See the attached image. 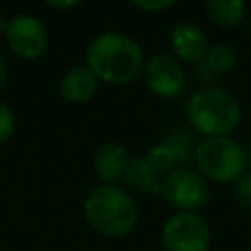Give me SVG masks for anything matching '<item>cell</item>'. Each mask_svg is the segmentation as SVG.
I'll use <instances>...</instances> for the list:
<instances>
[{"label": "cell", "mask_w": 251, "mask_h": 251, "mask_svg": "<svg viewBox=\"0 0 251 251\" xmlns=\"http://www.w3.org/2000/svg\"><path fill=\"white\" fill-rule=\"evenodd\" d=\"M84 63L100 82L124 86L143 75L145 55L133 37L120 31H104L88 43Z\"/></svg>", "instance_id": "1"}, {"label": "cell", "mask_w": 251, "mask_h": 251, "mask_svg": "<svg viewBox=\"0 0 251 251\" xmlns=\"http://www.w3.org/2000/svg\"><path fill=\"white\" fill-rule=\"evenodd\" d=\"M88 226L104 237H124L131 233L139 220V210L127 188L120 184L94 186L82 204Z\"/></svg>", "instance_id": "2"}, {"label": "cell", "mask_w": 251, "mask_h": 251, "mask_svg": "<svg viewBox=\"0 0 251 251\" xmlns=\"http://www.w3.org/2000/svg\"><path fill=\"white\" fill-rule=\"evenodd\" d=\"M243 112L237 98L220 86L198 88L186 104L188 124L206 137L229 135L241 124Z\"/></svg>", "instance_id": "3"}, {"label": "cell", "mask_w": 251, "mask_h": 251, "mask_svg": "<svg viewBox=\"0 0 251 251\" xmlns=\"http://www.w3.org/2000/svg\"><path fill=\"white\" fill-rule=\"evenodd\" d=\"M196 171L214 182H235L245 175L247 151L231 135L204 137L194 149Z\"/></svg>", "instance_id": "4"}, {"label": "cell", "mask_w": 251, "mask_h": 251, "mask_svg": "<svg viewBox=\"0 0 251 251\" xmlns=\"http://www.w3.org/2000/svg\"><path fill=\"white\" fill-rule=\"evenodd\" d=\"M176 212H198L210 200L208 180L192 169L176 167L165 175L157 190Z\"/></svg>", "instance_id": "5"}, {"label": "cell", "mask_w": 251, "mask_h": 251, "mask_svg": "<svg viewBox=\"0 0 251 251\" xmlns=\"http://www.w3.org/2000/svg\"><path fill=\"white\" fill-rule=\"evenodd\" d=\"M165 251H208L212 229L198 212H175L161 229Z\"/></svg>", "instance_id": "6"}, {"label": "cell", "mask_w": 251, "mask_h": 251, "mask_svg": "<svg viewBox=\"0 0 251 251\" xmlns=\"http://www.w3.org/2000/svg\"><path fill=\"white\" fill-rule=\"evenodd\" d=\"M4 37L8 47L22 59H37L49 47V33L43 22H39L31 14L12 16L8 20Z\"/></svg>", "instance_id": "7"}, {"label": "cell", "mask_w": 251, "mask_h": 251, "mask_svg": "<svg viewBox=\"0 0 251 251\" xmlns=\"http://www.w3.org/2000/svg\"><path fill=\"white\" fill-rule=\"evenodd\" d=\"M143 80L149 92H153L155 96L173 98L182 92L186 84V73L176 57L169 53H159L153 55L149 61H145Z\"/></svg>", "instance_id": "8"}, {"label": "cell", "mask_w": 251, "mask_h": 251, "mask_svg": "<svg viewBox=\"0 0 251 251\" xmlns=\"http://www.w3.org/2000/svg\"><path fill=\"white\" fill-rule=\"evenodd\" d=\"M171 49L173 57L180 63H200L208 53V37L204 29L192 22H178L171 29Z\"/></svg>", "instance_id": "9"}, {"label": "cell", "mask_w": 251, "mask_h": 251, "mask_svg": "<svg viewBox=\"0 0 251 251\" xmlns=\"http://www.w3.org/2000/svg\"><path fill=\"white\" fill-rule=\"evenodd\" d=\"M129 161H131V155L126 149V145L118 141H106L94 153L92 167L98 178L102 180V184H116L118 180L124 178Z\"/></svg>", "instance_id": "10"}, {"label": "cell", "mask_w": 251, "mask_h": 251, "mask_svg": "<svg viewBox=\"0 0 251 251\" xmlns=\"http://www.w3.org/2000/svg\"><path fill=\"white\" fill-rule=\"evenodd\" d=\"M98 84L100 80L94 76V73L86 65H76V67H71L61 76L59 92L71 104H84L96 96Z\"/></svg>", "instance_id": "11"}, {"label": "cell", "mask_w": 251, "mask_h": 251, "mask_svg": "<svg viewBox=\"0 0 251 251\" xmlns=\"http://www.w3.org/2000/svg\"><path fill=\"white\" fill-rule=\"evenodd\" d=\"M204 8H206L208 18L224 29L237 27L243 22L245 12H247L245 2L241 0H208Z\"/></svg>", "instance_id": "12"}, {"label": "cell", "mask_w": 251, "mask_h": 251, "mask_svg": "<svg viewBox=\"0 0 251 251\" xmlns=\"http://www.w3.org/2000/svg\"><path fill=\"white\" fill-rule=\"evenodd\" d=\"M122 182H124V188H131V190H139V192H149V190L157 192L161 176H157L149 169V165L145 163L143 157H131Z\"/></svg>", "instance_id": "13"}, {"label": "cell", "mask_w": 251, "mask_h": 251, "mask_svg": "<svg viewBox=\"0 0 251 251\" xmlns=\"http://www.w3.org/2000/svg\"><path fill=\"white\" fill-rule=\"evenodd\" d=\"M145 163L149 165V169L157 175V176H165L169 175L173 169H176V161H178V151L175 145H169V143H159V145H153L147 153H145Z\"/></svg>", "instance_id": "14"}, {"label": "cell", "mask_w": 251, "mask_h": 251, "mask_svg": "<svg viewBox=\"0 0 251 251\" xmlns=\"http://www.w3.org/2000/svg\"><path fill=\"white\" fill-rule=\"evenodd\" d=\"M235 59L237 57H235L233 47L229 43H226V41H218V43L208 47V53L204 57V65L212 73L224 75V73H227V71H231L235 67Z\"/></svg>", "instance_id": "15"}, {"label": "cell", "mask_w": 251, "mask_h": 251, "mask_svg": "<svg viewBox=\"0 0 251 251\" xmlns=\"http://www.w3.org/2000/svg\"><path fill=\"white\" fill-rule=\"evenodd\" d=\"M16 129V118H14V112L12 108L0 100V145H4L12 133Z\"/></svg>", "instance_id": "16"}, {"label": "cell", "mask_w": 251, "mask_h": 251, "mask_svg": "<svg viewBox=\"0 0 251 251\" xmlns=\"http://www.w3.org/2000/svg\"><path fill=\"white\" fill-rule=\"evenodd\" d=\"M233 198L241 208H251V173H245L241 178L235 180Z\"/></svg>", "instance_id": "17"}, {"label": "cell", "mask_w": 251, "mask_h": 251, "mask_svg": "<svg viewBox=\"0 0 251 251\" xmlns=\"http://www.w3.org/2000/svg\"><path fill=\"white\" fill-rule=\"evenodd\" d=\"M131 6L137 8V10H141V12L151 14V12H165V10L173 8L175 6V0H141V2L135 0V2H131Z\"/></svg>", "instance_id": "18"}, {"label": "cell", "mask_w": 251, "mask_h": 251, "mask_svg": "<svg viewBox=\"0 0 251 251\" xmlns=\"http://www.w3.org/2000/svg\"><path fill=\"white\" fill-rule=\"evenodd\" d=\"M80 2H47V6L57 8V10H69V8H76Z\"/></svg>", "instance_id": "19"}, {"label": "cell", "mask_w": 251, "mask_h": 251, "mask_svg": "<svg viewBox=\"0 0 251 251\" xmlns=\"http://www.w3.org/2000/svg\"><path fill=\"white\" fill-rule=\"evenodd\" d=\"M6 76H8V69H6V61H4V57H2V53H0V90H2L4 84H6Z\"/></svg>", "instance_id": "20"}, {"label": "cell", "mask_w": 251, "mask_h": 251, "mask_svg": "<svg viewBox=\"0 0 251 251\" xmlns=\"http://www.w3.org/2000/svg\"><path fill=\"white\" fill-rule=\"evenodd\" d=\"M6 27H8V20L0 18V33H6Z\"/></svg>", "instance_id": "21"}, {"label": "cell", "mask_w": 251, "mask_h": 251, "mask_svg": "<svg viewBox=\"0 0 251 251\" xmlns=\"http://www.w3.org/2000/svg\"><path fill=\"white\" fill-rule=\"evenodd\" d=\"M247 165H251V147H249V151H247Z\"/></svg>", "instance_id": "22"}]
</instances>
